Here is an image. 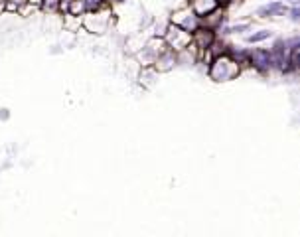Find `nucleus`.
I'll list each match as a JSON object with an SVG mask.
<instances>
[{"mask_svg": "<svg viewBox=\"0 0 300 237\" xmlns=\"http://www.w3.org/2000/svg\"><path fill=\"white\" fill-rule=\"evenodd\" d=\"M208 77L215 83H227V81H233L241 75L243 67L225 52V54H219V56H214L210 62H208Z\"/></svg>", "mask_w": 300, "mask_h": 237, "instance_id": "f257e3e1", "label": "nucleus"}, {"mask_svg": "<svg viewBox=\"0 0 300 237\" xmlns=\"http://www.w3.org/2000/svg\"><path fill=\"white\" fill-rule=\"evenodd\" d=\"M111 22H113V8L109 2L101 4L95 10H89L81 16V28L89 34H97L101 36L105 34L109 28H111Z\"/></svg>", "mask_w": 300, "mask_h": 237, "instance_id": "f03ea898", "label": "nucleus"}, {"mask_svg": "<svg viewBox=\"0 0 300 237\" xmlns=\"http://www.w3.org/2000/svg\"><path fill=\"white\" fill-rule=\"evenodd\" d=\"M166 42L162 36H150L142 45H140V50L134 54L136 62L140 67H146V65H152L154 60L158 58V54H162L166 50Z\"/></svg>", "mask_w": 300, "mask_h": 237, "instance_id": "7ed1b4c3", "label": "nucleus"}, {"mask_svg": "<svg viewBox=\"0 0 300 237\" xmlns=\"http://www.w3.org/2000/svg\"><path fill=\"white\" fill-rule=\"evenodd\" d=\"M247 64H249V67H253L261 75H267L275 69L273 54H271V50H267V47H249Z\"/></svg>", "mask_w": 300, "mask_h": 237, "instance_id": "20e7f679", "label": "nucleus"}, {"mask_svg": "<svg viewBox=\"0 0 300 237\" xmlns=\"http://www.w3.org/2000/svg\"><path fill=\"white\" fill-rule=\"evenodd\" d=\"M162 38H164L166 45H168V47H172L174 52H180V50H184L186 45H190V43H192V34H190V32H186L184 28H180V26L172 24L170 20H168V26H166V30H164Z\"/></svg>", "mask_w": 300, "mask_h": 237, "instance_id": "39448f33", "label": "nucleus"}, {"mask_svg": "<svg viewBox=\"0 0 300 237\" xmlns=\"http://www.w3.org/2000/svg\"><path fill=\"white\" fill-rule=\"evenodd\" d=\"M170 22L176 24V26H180V28H184V30L190 32V34H192L193 30H197L199 26H202V18L195 16V14L192 12L190 6H184V8H178L176 12H172Z\"/></svg>", "mask_w": 300, "mask_h": 237, "instance_id": "423d86ee", "label": "nucleus"}, {"mask_svg": "<svg viewBox=\"0 0 300 237\" xmlns=\"http://www.w3.org/2000/svg\"><path fill=\"white\" fill-rule=\"evenodd\" d=\"M286 10H288L286 2H282V0H271V2H267V4H263L255 10V16H259L261 20L280 18V16H286Z\"/></svg>", "mask_w": 300, "mask_h": 237, "instance_id": "0eeeda50", "label": "nucleus"}, {"mask_svg": "<svg viewBox=\"0 0 300 237\" xmlns=\"http://www.w3.org/2000/svg\"><path fill=\"white\" fill-rule=\"evenodd\" d=\"M217 36H215V32L214 30H210V28H206V26H199L197 30H193L192 32V43L199 50V54L202 52H206L208 47L214 43V40H215Z\"/></svg>", "mask_w": 300, "mask_h": 237, "instance_id": "6e6552de", "label": "nucleus"}, {"mask_svg": "<svg viewBox=\"0 0 300 237\" xmlns=\"http://www.w3.org/2000/svg\"><path fill=\"white\" fill-rule=\"evenodd\" d=\"M152 67L158 71V73H170L174 67H178V58H176V52L172 47H166L162 54H158V58L154 60Z\"/></svg>", "mask_w": 300, "mask_h": 237, "instance_id": "1a4fd4ad", "label": "nucleus"}, {"mask_svg": "<svg viewBox=\"0 0 300 237\" xmlns=\"http://www.w3.org/2000/svg\"><path fill=\"white\" fill-rule=\"evenodd\" d=\"M188 6H190L192 12H193L195 16H199V18H204V16H208L210 12H214L215 8H219L217 0H190Z\"/></svg>", "mask_w": 300, "mask_h": 237, "instance_id": "9d476101", "label": "nucleus"}, {"mask_svg": "<svg viewBox=\"0 0 300 237\" xmlns=\"http://www.w3.org/2000/svg\"><path fill=\"white\" fill-rule=\"evenodd\" d=\"M253 24L251 22H239V24H223L215 36L219 38H227V36H239V34H245V32H251Z\"/></svg>", "mask_w": 300, "mask_h": 237, "instance_id": "9b49d317", "label": "nucleus"}, {"mask_svg": "<svg viewBox=\"0 0 300 237\" xmlns=\"http://www.w3.org/2000/svg\"><path fill=\"white\" fill-rule=\"evenodd\" d=\"M158 71L152 67V65H146V67H140V75H138V81L142 87L150 89V87H154L156 85V79H158Z\"/></svg>", "mask_w": 300, "mask_h": 237, "instance_id": "f8f14e48", "label": "nucleus"}, {"mask_svg": "<svg viewBox=\"0 0 300 237\" xmlns=\"http://www.w3.org/2000/svg\"><path fill=\"white\" fill-rule=\"evenodd\" d=\"M271 38H273V30L261 28V30H257V32L247 34V36H245V43L255 45V43H263V42H267V40H271Z\"/></svg>", "mask_w": 300, "mask_h": 237, "instance_id": "ddd939ff", "label": "nucleus"}, {"mask_svg": "<svg viewBox=\"0 0 300 237\" xmlns=\"http://www.w3.org/2000/svg\"><path fill=\"white\" fill-rule=\"evenodd\" d=\"M38 10H42L47 16H56L60 14V0H42Z\"/></svg>", "mask_w": 300, "mask_h": 237, "instance_id": "4468645a", "label": "nucleus"}, {"mask_svg": "<svg viewBox=\"0 0 300 237\" xmlns=\"http://www.w3.org/2000/svg\"><path fill=\"white\" fill-rule=\"evenodd\" d=\"M79 28H81V16L64 14V30H67V32H79Z\"/></svg>", "mask_w": 300, "mask_h": 237, "instance_id": "2eb2a0df", "label": "nucleus"}, {"mask_svg": "<svg viewBox=\"0 0 300 237\" xmlns=\"http://www.w3.org/2000/svg\"><path fill=\"white\" fill-rule=\"evenodd\" d=\"M286 16H288V18H290V22H294V24H298V22H300V6H298V2H294L292 6H288Z\"/></svg>", "mask_w": 300, "mask_h": 237, "instance_id": "dca6fc26", "label": "nucleus"}, {"mask_svg": "<svg viewBox=\"0 0 300 237\" xmlns=\"http://www.w3.org/2000/svg\"><path fill=\"white\" fill-rule=\"evenodd\" d=\"M83 2L87 6V12H89V10H95V8H99L101 4H105L107 0H83Z\"/></svg>", "mask_w": 300, "mask_h": 237, "instance_id": "f3484780", "label": "nucleus"}, {"mask_svg": "<svg viewBox=\"0 0 300 237\" xmlns=\"http://www.w3.org/2000/svg\"><path fill=\"white\" fill-rule=\"evenodd\" d=\"M0 121H2V123L10 121V109L8 107H0Z\"/></svg>", "mask_w": 300, "mask_h": 237, "instance_id": "a211bd4d", "label": "nucleus"}, {"mask_svg": "<svg viewBox=\"0 0 300 237\" xmlns=\"http://www.w3.org/2000/svg\"><path fill=\"white\" fill-rule=\"evenodd\" d=\"M233 2H235V0H217V4H219V6H223V8H227V6H229V4H233Z\"/></svg>", "mask_w": 300, "mask_h": 237, "instance_id": "6ab92c4d", "label": "nucleus"}, {"mask_svg": "<svg viewBox=\"0 0 300 237\" xmlns=\"http://www.w3.org/2000/svg\"><path fill=\"white\" fill-rule=\"evenodd\" d=\"M60 47H62V45H54V50H49V54H60V52H62Z\"/></svg>", "mask_w": 300, "mask_h": 237, "instance_id": "aec40b11", "label": "nucleus"}, {"mask_svg": "<svg viewBox=\"0 0 300 237\" xmlns=\"http://www.w3.org/2000/svg\"><path fill=\"white\" fill-rule=\"evenodd\" d=\"M107 2H109V4L113 6V4H123V2H125V0H107Z\"/></svg>", "mask_w": 300, "mask_h": 237, "instance_id": "412c9836", "label": "nucleus"}, {"mask_svg": "<svg viewBox=\"0 0 300 237\" xmlns=\"http://www.w3.org/2000/svg\"><path fill=\"white\" fill-rule=\"evenodd\" d=\"M282 2H286V4H294V2H298V0H282Z\"/></svg>", "mask_w": 300, "mask_h": 237, "instance_id": "4be33fe9", "label": "nucleus"}, {"mask_svg": "<svg viewBox=\"0 0 300 237\" xmlns=\"http://www.w3.org/2000/svg\"><path fill=\"white\" fill-rule=\"evenodd\" d=\"M0 2H4V0H0Z\"/></svg>", "mask_w": 300, "mask_h": 237, "instance_id": "5701e85b", "label": "nucleus"}]
</instances>
